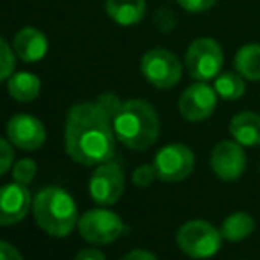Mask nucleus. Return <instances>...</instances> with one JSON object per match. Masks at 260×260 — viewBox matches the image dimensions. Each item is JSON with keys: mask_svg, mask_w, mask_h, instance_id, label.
Returning a JSON list of instances; mask_svg holds the SVG:
<instances>
[{"mask_svg": "<svg viewBox=\"0 0 260 260\" xmlns=\"http://www.w3.org/2000/svg\"><path fill=\"white\" fill-rule=\"evenodd\" d=\"M13 161H14V151L11 147V142L0 138V175H4L6 172L11 170Z\"/></svg>", "mask_w": 260, "mask_h": 260, "instance_id": "24", "label": "nucleus"}, {"mask_svg": "<svg viewBox=\"0 0 260 260\" xmlns=\"http://www.w3.org/2000/svg\"><path fill=\"white\" fill-rule=\"evenodd\" d=\"M236 71L250 82H260V45L248 43L241 46L234 58Z\"/></svg>", "mask_w": 260, "mask_h": 260, "instance_id": "19", "label": "nucleus"}, {"mask_svg": "<svg viewBox=\"0 0 260 260\" xmlns=\"http://www.w3.org/2000/svg\"><path fill=\"white\" fill-rule=\"evenodd\" d=\"M7 140L23 151H38L46 142L45 124L30 113H16L7 120Z\"/></svg>", "mask_w": 260, "mask_h": 260, "instance_id": "12", "label": "nucleus"}, {"mask_svg": "<svg viewBox=\"0 0 260 260\" xmlns=\"http://www.w3.org/2000/svg\"><path fill=\"white\" fill-rule=\"evenodd\" d=\"M211 170L223 182H234L241 179L246 170V152L241 144L236 140H223L212 149L211 152Z\"/></svg>", "mask_w": 260, "mask_h": 260, "instance_id": "11", "label": "nucleus"}, {"mask_svg": "<svg viewBox=\"0 0 260 260\" xmlns=\"http://www.w3.org/2000/svg\"><path fill=\"white\" fill-rule=\"evenodd\" d=\"M175 2L188 13H204V11L211 9L218 0H175Z\"/></svg>", "mask_w": 260, "mask_h": 260, "instance_id": "25", "label": "nucleus"}, {"mask_svg": "<svg viewBox=\"0 0 260 260\" xmlns=\"http://www.w3.org/2000/svg\"><path fill=\"white\" fill-rule=\"evenodd\" d=\"M126 188V175L115 161L98 165L89 181L90 199L100 206H113L120 200Z\"/></svg>", "mask_w": 260, "mask_h": 260, "instance_id": "9", "label": "nucleus"}, {"mask_svg": "<svg viewBox=\"0 0 260 260\" xmlns=\"http://www.w3.org/2000/svg\"><path fill=\"white\" fill-rule=\"evenodd\" d=\"M105 11L112 21L122 27L137 25L147 13L145 0H106Z\"/></svg>", "mask_w": 260, "mask_h": 260, "instance_id": "16", "label": "nucleus"}, {"mask_svg": "<svg viewBox=\"0 0 260 260\" xmlns=\"http://www.w3.org/2000/svg\"><path fill=\"white\" fill-rule=\"evenodd\" d=\"M14 66H16L14 52L11 50L9 43L4 38H0V82H4L13 75Z\"/></svg>", "mask_w": 260, "mask_h": 260, "instance_id": "22", "label": "nucleus"}, {"mask_svg": "<svg viewBox=\"0 0 260 260\" xmlns=\"http://www.w3.org/2000/svg\"><path fill=\"white\" fill-rule=\"evenodd\" d=\"M218 105V94L214 87L206 82H197L186 87L179 98V112L188 122H200L214 113Z\"/></svg>", "mask_w": 260, "mask_h": 260, "instance_id": "10", "label": "nucleus"}, {"mask_svg": "<svg viewBox=\"0 0 260 260\" xmlns=\"http://www.w3.org/2000/svg\"><path fill=\"white\" fill-rule=\"evenodd\" d=\"M32 209V197L25 184L11 182L0 188V226L20 223Z\"/></svg>", "mask_w": 260, "mask_h": 260, "instance_id": "13", "label": "nucleus"}, {"mask_svg": "<svg viewBox=\"0 0 260 260\" xmlns=\"http://www.w3.org/2000/svg\"><path fill=\"white\" fill-rule=\"evenodd\" d=\"M75 260H106L103 251L96 250V248H83L76 253Z\"/></svg>", "mask_w": 260, "mask_h": 260, "instance_id": "27", "label": "nucleus"}, {"mask_svg": "<svg viewBox=\"0 0 260 260\" xmlns=\"http://www.w3.org/2000/svg\"><path fill=\"white\" fill-rule=\"evenodd\" d=\"M184 64L189 76L199 82L214 80L223 68V50L211 38H199L188 46Z\"/></svg>", "mask_w": 260, "mask_h": 260, "instance_id": "5", "label": "nucleus"}, {"mask_svg": "<svg viewBox=\"0 0 260 260\" xmlns=\"http://www.w3.org/2000/svg\"><path fill=\"white\" fill-rule=\"evenodd\" d=\"M0 260H23V257L13 244L0 241Z\"/></svg>", "mask_w": 260, "mask_h": 260, "instance_id": "26", "label": "nucleus"}, {"mask_svg": "<svg viewBox=\"0 0 260 260\" xmlns=\"http://www.w3.org/2000/svg\"><path fill=\"white\" fill-rule=\"evenodd\" d=\"M120 260H157V257L152 251L147 250H131L129 253H126Z\"/></svg>", "mask_w": 260, "mask_h": 260, "instance_id": "28", "label": "nucleus"}, {"mask_svg": "<svg viewBox=\"0 0 260 260\" xmlns=\"http://www.w3.org/2000/svg\"><path fill=\"white\" fill-rule=\"evenodd\" d=\"M36 172H38V165L30 157H23L16 165H13V179L20 184H30L36 177Z\"/></svg>", "mask_w": 260, "mask_h": 260, "instance_id": "21", "label": "nucleus"}, {"mask_svg": "<svg viewBox=\"0 0 260 260\" xmlns=\"http://www.w3.org/2000/svg\"><path fill=\"white\" fill-rule=\"evenodd\" d=\"M115 140L113 117L96 100L71 106L64 124V147L73 161L83 167L110 161Z\"/></svg>", "mask_w": 260, "mask_h": 260, "instance_id": "1", "label": "nucleus"}, {"mask_svg": "<svg viewBox=\"0 0 260 260\" xmlns=\"http://www.w3.org/2000/svg\"><path fill=\"white\" fill-rule=\"evenodd\" d=\"M113 133L122 145L131 151H145L159 137V117L144 100L124 101L113 117Z\"/></svg>", "mask_w": 260, "mask_h": 260, "instance_id": "2", "label": "nucleus"}, {"mask_svg": "<svg viewBox=\"0 0 260 260\" xmlns=\"http://www.w3.org/2000/svg\"><path fill=\"white\" fill-rule=\"evenodd\" d=\"M7 92L18 103H30L41 94V80L28 71L14 73L7 78Z\"/></svg>", "mask_w": 260, "mask_h": 260, "instance_id": "17", "label": "nucleus"}, {"mask_svg": "<svg viewBox=\"0 0 260 260\" xmlns=\"http://www.w3.org/2000/svg\"><path fill=\"white\" fill-rule=\"evenodd\" d=\"M78 232L92 244H110L124 232V221L110 209H90L78 218Z\"/></svg>", "mask_w": 260, "mask_h": 260, "instance_id": "7", "label": "nucleus"}, {"mask_svg": "<svg viewBox=\"0 0 260 260\" xmlns=\"http://www.w3.org/2000/svg\"><path fill=\"white\" fill-rule=\"evenodd\" d=\"M133 184L138 186V188H147L154 182V179H157V174H156V168L154 165H140L133 170Z\"/></svg>", "mask_w": 260, "mask_h": 260, "instance_id": "23", "label": "nucleus"}, {"mask_svg": "<svg viewBox=\"0 0 260 260\" xmlns=\"http://www.w3.org/2000/svg\"><path fill=\"white\" fill-rule=\"evenodd\" d=\"M13 48L23 62H39L48 52V39L39 28L23 27L13 39Z\"/></svg>", "mask_w": 260, "mask_h": 260, "instance_id": "14", "label": "nucleus"}, {"mask_svg": "<svg viewBox=\"0 0 260 260\" xmlns=\"http://www.w3.org/2000/svg\"><path fill=\"white\" fill-rule=\"evenodd\" d=\"M179 250L191 258H211L219 251L223 237L219 229L206 219H189L177 230Z\"/></svg>", "mask_w": 260, "mask_h": 260, "instance_id": "4", "label": "nucleus"}, {"mask_svg": "<svg viewBox=\"0 0 260 260\" xmlns=\"http://www.w3.org/2000/svg\"><path fill=\"white\" fill-rule=\"evenodd\" d=\"M36 225L52 237H66L78 226V209L66 189L48 186L32 199Z\"/></svg>", "mask_w": 260, "mask_h": 260, "instance_id": "3", "label": "nucleus"}, {"mask_svg": "<svg viewBox=\"0 0 260 260\" xmlns=\"http://www.w3.org/2000/svg\"><path fill=\"white\" fill-rule=\"evenodd\" d=\"M140 71L152 87L168 90L182 78V64L177 55L165 48H152L144 53L140 60Z\"/></svg>", "mask_w": 260, "mask_h": 260, "instance_id": "6", "label": "nucleus"}, {"mask_svg": "<svg viewBox=\"0 0 260 260\" xmlns=\"http://www.w3.org/2000/svg\"><path fill=\"white\" fill-rule=\"evenodd\" d=\"M157 179L163 182H182L191 175L195 168V154L184 144H168L161 147L154 156Z\"/></svg>", "mask_w": 260, "mask_h": 260, "instance_id": "8", "label": "nucleus"}, {"mask_svg": "<svg viewBox=\"0 0 260 260\" xmlns=\"http://www.w3.org/2000/svg\"><path fill=\"white\" fill-rule=\"evenodd\" d=\"M255 230V219L251 214L243 211L232 212L221 221L219 232H221L223 241L229 243H241V241L248 239Z\"/></svg>", "mask_w": 260, "mask_h": 260, "instance_id": "18", "label": "nucleus"}, {"mask_svg": "<svg viewBox=\"0 0 260 260\" xmlns=\"http://www.w3.org/2000/svg\"><path fill=\"white\" fill-rule=\"evenodd\" d=\"M214 90L225 101H237L246 92L244 78L237 71H223L214 78Z\"/></svg>", "mask_w": 260, "mask_h": 260, "instance_id": "20", "label": "nucleus"}, {"mask_svg": "<svg viewBox=\"0 0 260 260\" xmlns=\"http://www.w3.org/2000/svg\"><path fill=\"white\" fill-rule=\"evenodd\" d=\"M230 135L243 147L260 145V115L255 112H241L230 120Z\"/></svg>", "mask_w": 260, "mask_h": 260, "instance_id": "15", "label": "nucleus"}]
</instances>
